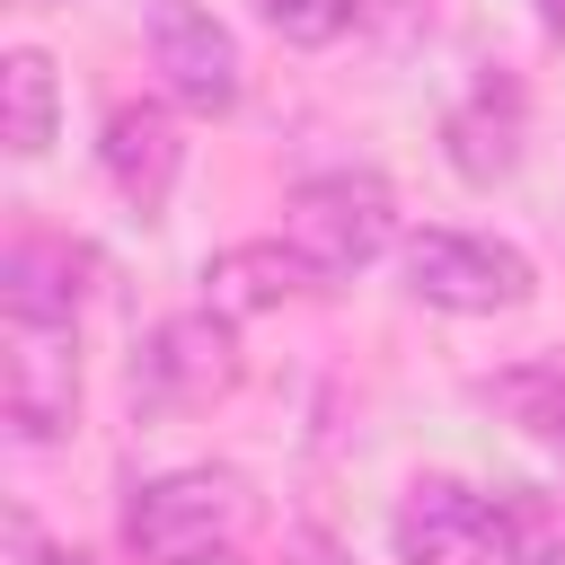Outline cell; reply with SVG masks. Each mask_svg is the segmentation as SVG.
<instances>
[{
    "label": "cell",
    "mask_w": 565,
    "mask_h": 565,
    "mask_svg": "<svg viewBox=\"0 0 565 565\" xmlns=\"http://www.w3.org/2000/svg\"><path fill=\"white\" fill-rule=\"evenodd\" d=\"M397 274L424 309H450V318H503V309H530L539 291V265L486 230H415Z\"/></svg>",
    "instance_id": "3"
},
{
    "label": "cell",
    "mask_w": 565,
    "mask_h": 565,
    "mask_svg": "<svg viewBox=\"0 0 565 565\" xmlns=\"http://www.w3.org/2000/svg\"><path fill=\"white\" fill-rule=\"evenodd\" d=\"M97 256L53 238V230H18L0 247V318H79V291H88Z\"/></svg>",
    "instance_id": "10"
},
{
    "label": "cell",
    "mask_w": 565,
    "mask_h": 565,
    "mask_svg": "<svg viewBox=\"0 0 565 565\" xmlns=\"http://www.w3.org/2000/svg\"><path fill=\"white\" fill-rule=\"evenodd\" d=\"M0 415L9 441L44 450L79 415V327L62 318H0Z\"/></svg>",
    "instance_id": "5"
},
{
    "label": "cell",
    "mask_w": 565,
    "mask_h": 565,
    "mask_svg": "<svg viewBox=\"0 0 565 565\" xmlns=\"http://www.w3.org/2000/svg\"><path fill=\"white\" fill-rule=\"evenodd\" d=\"M521 150H530V88L494 62V71H477V79L450 97V115H441V159H450L459 185H503V177L521 168Z\"/></svg>",
    "instance_id": "8"
},
{
    "label": "cell",
    "mask_w": 565,
    "mask_h": 565,
    "mask_svg": "<svg viewBox=\"0 0 565 565\" xmlns=\"http://www.w3.org/2000/svg\"><path fill=\"white\" fill-rule=\"evenodd\" d=\"M9 565H53V547L35 539V521H26V512H9Z\"/></svg>",
    "instance_id": "16"
},
{
    "label": "cell",
    "mask_w": 565,
    "mask_h": 565,
    "mask_svg": "<svg viewBox=\"0 0 565 565\" xmlns=\"http://www.w3.org/2000/svg\"><path fill=\"white\" fill-rule=\"evenodd\" d=\"M97 168H106V185L124 194L132 221H168V194H177V177H185V124H177L159 97H132V106L106 115Z\"/></svg>",
    "instance_id": "9"
},
{
    "label": "cell",
    "mask_w": 565,
    "mask_h": 565,
    "mask_svg": "<svg viewBox=\"0 0 565 565\" xmlns=\"http://www.w3.org/2000/svg\"><path fill=\"white\" fill-rule=\"evenodd\" d=\"M53 132H62V79L35 44H9L0 53V141H9V159H44Z\"/></svg>",
    "instance_id": "12"
},
{
    "label": "cell",
    "mask_w": 565,
    "mask_h": 565,
    "mask_svg": "<svg viewBox=\"0 0 565 565\" xmlns=\"http://www.w3.org/2000/svg\"><path fill=\"white\" fill-rule=\"evenodd\" d=\"M282 238H291V256H300V265L318 274V291H327V282H344V274H362L371 256L397 247V194H388V177H371V168H327V177L291 185Z\"/></svg>",
    "instance_id": "1"
},
{
    "label": "cell",
    "mask_w": 565,
    "mask_h": 565,
    "mask_svg": "<svg viewBox=\"0 0 565 565\" xmlns=\"http://www.w3.org/2000/svg\"><path fill=\"white\" fill-rule=\"evenodd\" d=\"M477 397H486L494 415H512L521 433H539V441H565V353H539V362H512V371H494V380H477Z\"/></svg>",
    "instance_id": "13"
},
{
    "label": "cell",
    "mask_w": 565,
    "mask_h": 565,
    "mask_svg": "<svg viewBox=\"0 0 565 565\" xmlns=\"http://www.w3.org/2000/svg\"><path fill=\"white\" fill-rule=\"evenodd\" d=\"M238 318L221 309H177L132 344V406L141 415H212L238 388Z\"/></svg>",
    "instance_id": "4"
},
{
    "label": "cell",
    "mask_w": 565,
    "mask_h": 565,
    "mask_svg": "<svg viewBox=\"0 0 565 565\" xmlns=\"http://www.w3.org/2000/svg\"><path fill=\"white\" fill-rule=\"evenodd\" d=\"M194 565H238V547H221V556H194Z\"/></svg>",
    "instance_id": "19"
},
{
    "label": "cell",
    "mask_w": 565,
    "mask_h": 565,
    "mask_svg": "<svg viewBox=\"0 0 565 565\" xmlns=\"http://www.w3.org/2000/svg\"><path fill=\"white\" fill-rule=\"evenodd\" d=\"M18 9H71V0H18Z\"/></svg>",
    "instance_id": "20"
},
{
    "label": "cell",
    "mask_w": 565,
    "mask_h": 565,
    "mask_svg": "<svg viewBox=\"0 0 565 565\" xmlns=\"http://www.w3.org/2000/svg\"><path fill=\"white\" fill-rule=\"evenodd\" d=\"M141 35H150V71L168 79V97L185 115H230L238 106V35L203 9V0H150L141 9Z\"/></svg>",
    "instance_id": "6"
},
{
    "label": "cell",
    "mask_w": 565,
    "mask_h": 565,
    "mask_svg": "<svg viewBox=\"0 0 565 565\" xmlns=\"http://www.w3.org/2000/svg\"><path fill=\"white\" fill-rule=\"evenodd\" d=\"M494 539H503V565H565V494L494 486Z\"/></svg>",
    "instance_id": "14"
},
{
    "label": "cell",
    "mask_w": 565,
    "mask_h": 565,
    "mask_svg": "<svg viewBox=\"0 0 565 565\" xmlns=\"http://www.w3.org/2000/svg\"><path fill=\"white\" fill-rule=\"evenodd\" d=\"M530 9H539V26H547V35H565V0H530Z\"/></svg>",
    "instance_id": "17"
},
{
    "label": "cell",
    "mask_w": 565,
    "mask_h": 565,
    "mask_svg": "<svg viewBox=\"0 0 565 565\" xmlns=\"http://www.w3.org/2000/svg\"><path fill=\"white\" fill-rule=\"evenodd\" d=\"M388 547H397V565H503L494 494H477L459 477H415L388 512Z\"/></svg>",
    "instance_id": "7"
},
{
    "label": "cell",
    "mask_w": 565,
    "mask_h": 565,
    "mask_svg": "<svg viewBox=\"0 0 565 565\" xmlns=\"http://www.w3.org/2000/svg\"><path fill=\"white\" fill-rule=\"evenodd\" d=\"M53 565H97V556H79V547H53Z\"/></svg>",
    "instance_id": "18"
},
{
    "label": "cell",
    "mask_w": 565,
    "mask_h": 565,
    "mask_svg": "<svg viewBox=\"0 0 565 565\" xmlns=\"http://www.w3.org/2000/svg\"><path fill=\"white\" fill-rule=\"evenodd\" d=\"M247 477L238 468H168L150 486H132L124 503V547L141 565H194V556H221L238 547L247 530Z\"/></svg>",
    "instance_id": "2"
},
{
    "label": "cell",
    "mask_w": 565,
    "mask_h": 565,
    "mask_svg": "<svg viewBox=\"0 0 565 565\" xmlns=\"http://www.w3.org/2000/svg\"><path fill=\"white\" fill-rule=\"evenodd\" d=\"M256 9H265V26L282 44H335L344 18H353V0H256Z\"/></svg>",
    "instance_id": "15"
},
{
    "label": "cell",
    "mask_w": 565,
    "mask_h": 565,
    "mask_svg": "<svg viewBox=\"0 0 565 565\" xmlns=\"http://www.w3.org/2000/svg\"><path fill=\"white\" fill-rule=\"evenodd\" d=\"M291 291H318V274L291 256V238H238L203 265V309L221 318H256V309H282Z\"/></svg>",
    "instance_id": "11"
}]
</instances>
